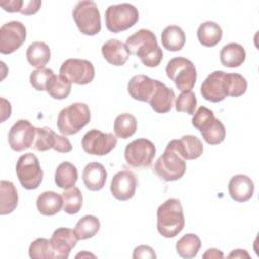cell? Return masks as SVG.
<instances>
[{
    "mask_svg": "<svg viewBox=\"0 0 259 259\" xmlns=\"http://www.w3.org/2000/svg\"><path fill=\"white\" fill-rule=\"evenodd\" d=\"M125 45L130 54L138 56L146 67H157L163 60V52L158 45L157 37L149 29L142 28L136 31L126 38Z\"/></svg>",
    "mask_w": 259,
    "mask_h": 259,
    "instance_id": "cell-1",
    "label": "cell"
},
{
    "mask_svg": "<svg viewBox=\"0 0 259 259\" xmlns=\"http://www.w3.org/2000/svg\"><path fill=\"white\" fill-rule=\"evenodd\" d=\"M185 220L179 199L169 198L157 209V229L165 238H174L184 228Z\"/></svg>",
    "mask_w": 259,
    "mask_h": 259,
    "instance_id": "cell-2",
    "label": "cell"
},
{
    "mask_svg": "<svg viewBox=\"0 0 259 259\" xmlns=\"http://www.w3.org/2000/svg\"><path fill=\"white\" fill-rule=\"evenodd\" d=\"M91 114L87 104L75 102L63 108L57 119V126L64 136L75 135L90 121Z\"/></svg>",
    "mask_w": 259,
    "mask_h": 259,
    "instance_id": "cell-3",
    "label": "cell"
},
{
    "mask_svg": "<svg viewBox=\"0 0 259 259\" xmlns=\"http://www.w3.org/2000/svg\"><path fill=\"white\" fill-rule=\"evenodd\" d=\"M192 125L199 130L203 140L209 145H218L225 140V125L214 117L212 110L205 106H200L194 112Z\"/></svg>",
    "mask_w": 259,
    "mask_h": 259,
    "instance_id": "cell-4",
    "label": "cell"
},
{
    "mask_svg": "<svg viewBox=\"0 0 259 259\" xmlns=\"http://www.w3.org/2000/svg\"><path fill=\"white\" fill-rule=\"evenodd\" d=\"M73 19L85 35H95L101 30V19L97 4L91 0L79 1L73 9Z\"/></svg>",
    "mask_w": 259,
    "mask_h": 259,
    "instance_id": "cell-5",
    "label": "cell"
},
{
    "mask_svg": "<svg viewBox=\"0 0 259 259\" xmlns=\"http://www.w3.org/2000/svg\"><path fill=\"white\" fill-rule=\"evenodd\" d=\"M166 74L181 91L191 90L197 78L195 66L190 60L183 57L171 59L166 66Z\"/></svg>",
    "mask_w": 259,
    "mask_h": 259,
    "instance_id": "cell-6",
    "label": "cell"
},
{
    "mask_svg": "<svg viewBox=\"0 0 259 259\" xmlns=\"http://www.w3.org/2000/svg\"><path fill=\"white\" fill-rule=\"evenodd\" d=\"M139 20L138 9L130 3L110 5L105 11V24L109 31L117 33L134 26Z\"/></svg>",
    "mask_w": 259,
    "mask_h": 259,
    "instance_id": "cell-7",
    "label": "cell"
},
{
    "mask_svg": "<svg viewBox=\"0 0 259 259\" xmlns=\"http://www.w3.org/2000/svg\"><path fill=\"white\" fill-rule=\"evenodd\" d=\"M155 173L164 181L180 179L186 171V162L169 145L154 165Z\"/></svg>",
    "mask_w": 259,
    "mask_h": 259,
    "instance_id": "cell-8",
    "label": "cell"
},
{
    "mask_svg": "<svg viewBox=\"0 0 259 259\" xmlns=\"http://www.w3.org/2000/svg\"><path fill=\"white\" fill-rule=\"evenodd\" d=\"M16 175L20 184L28 190L36 189L44 178V172L37 157L32 153L20 156L16 162Z\"/></svg>",
    "mask_w": 259,
    "mask_h": 259,
    "instance_id": "cell-9",
    "label": "cell"
},
{
    "mask_svg": "<svg viewBox=\"0 0 259 259\" xmlns=\"http://www.w3.org/2000/svg\"><path fill=\"white\" fill-rule=\"evenodd\" d=\"M155 155L156 147L154 143L145 138L134 140L126 145L124 150L125 161L127 165L134 168L149 167Z\"/></svg>",
    "mask_w": 259,
    "mask_h": 259,
    "instance_id": "cell-10",
    "label": "cell"
},
{
    "mask_svg": "<svg viewBox=\"0 0 259 259\" xmlns=\"http://www.w3.org/2000/svg\"><path fill=\"white\" fill-rule=\"evenodd\" d=\"M60 75L68 81L78 85H86L93 81L94 66L84 59H68L60 67Z\"/></svg>",
    "mask_w": 259,
    "mask_h": 259,
    "instance_id": "cell-11",
    "label": "cell"
},
{
    "mask_svg": "<svg viewBox=\"0 0 259 259\" xmlns=\"http://www.w3.org/2000/svg\"><path fill=\"white\" fill-rule=\"evenodd\" d=\"M81 144L87 154L104 156L115 148L117 138L111 133H102L99 130L92 128L84 135Z\"/></svg>",
    "mask_w": 259,
    "mask_h": 259,
    "instance_id": "cell-12",
    "label": "cell"
},
{
    "mask_svg": "<svg viewBox=\"0 0 259 259\" xmlns=\"http://www.w3.org/2000/svg\"><path fill=\"white\" fill-rule=\"evenodd\" d=\"M26 38V28L20 21H9L0 28V53L12 54L18 50Z\"/></svg>",
    "mask_w": 259,
    "mask_h": 259,
    "instance_id": "cell-13",
    "label": "cell"
},
{
    "mask_svg": "<svg viewBox=\"0 0 259 259\" xmlns=\"http://www.w3.org/2000/svg\"><path fill=\"white\" fill-rule=\"evenodd\" d=\"M35 135L36 127L26 119H19L9 130V146L13 151L22 152L33 145Z\"/></svg>",
    "mask_w": 259,
    "mask_h": 259,
    "instance_id": "cell-14",
    "label": "cell"
},
{
    "mask_svg": "<svg viewBox=\"0 0 259 259\" xmlns=\"http://www.w3.org/2000/svg\"><path fill=\"white\" fill-rule=\"evenodd\" d=\"M202 97L210 102H221L227 96L226 73L224 71H214L210 73L202 82L200 87Z\"/></svg>",
    "mask_w": 259,
    "mask_h": 259,
    "instance_id": "cell-15",
    "label": "cell"
},
{
    "mask_svg": "<svg viewBox=\"0 0 259 259\" xmlns=\"http://www.w3.org/2000/svg\"><path fill=\"white\" fill-rule=\"evenodd\" d=\"M137 185L136 175L130 170H121L112 177L110 191L117 200L126 201L135 195Z\"/></svg>",
    "mask_w": 259,
    "mask_h": 259,
    "instance_id": "cell-16",
    "label": "cell"
},
{
    "mask_svg": "<svg viewBox=\"0 0 259 259\" xmlns=\"http://www.w3.org/2000/svg\"><path fill=\"white\" fill-rule=\"evenodd\" d=\"M50 241L54 251V258L67 259L71 250L76 246L78 238L74 230L59 228L54 231Z\"/></svg>",
    "mask_w": 259,
    "mask_h": 259,
    "instance_id": "cell-17",
    "label": "cell"
},
{
    "mask_svg": "<svg viewBox=\"0 0 259 259\" xmlns=\"http://www.w3.org/2000/svg\"><path fill=\"white\" fill-rule=\"evenodd\" d=\"M181 158L184 160H194L201 156L203 145L199 138L192 135L182 136L178 140H172L168 143Z\"/></svg>",
    "mask_w": 259,
    "mask_h": 259,
    "instance_id": "cell-18",
    "label": "cell"
},
{
    "mask_svg": "<svg viewBox=\"0 0 259 259\" xmlns=\"http://www.w3.org/2000/svg\"><path fill=\"white\" fill-rule=\"evenodd\" d=\"M157 86V80H153L145 75L134 76L127 84V92L132 98L149 102Z\"/></svg>",
    "mask_w": 259,
    "mask_h": 259,
    "instance_id": "cell-19",
    "label": "cell"
},
{
    "mask_svg": "<svg viewBox=\"0 0 259 259\" xmlns=\"http://www.w3.org/2000/svg\"><path fill=\"white\" fill-rule=\"evenodd\" d=\"M228 189L233 200L237 202H245L253 196L254 182L247 175L237 174L231 178Z\"/></svg>",
    "mask_w": 259,
    "mask_h": 259,
    "instance_id": "cell-20",
    "label": "cell"
},
{
    "mask_svg": "<svg viewBox=\"0 0 259 259\" xmlns=\"http://www.w3.org/2000/svg\"><path fill=\"white\" fill-rule=\"evenodd\" d=\"M175 100V93L172 88L167 87L163 82L157 80V86L152 98L149 100L151 107L157 113H167L171 110Z\"/></svg>",
    "mask_w": 259,
    "mask_h": 259,
    "instance_id": "cell-21",
    "label": "cell"
},
{
    "mask_svg": "<svg viewBox=\"0 0 259 259\" xmlns=\"http://www.w3.org/2000/svg\"><path fill=\"white\" fill-rule=\"evenodd\" d=\"M101 53L104 59L113 66H122L130 57V51L125 44L111 38L102 45Z\"/></svg>",
    "mask_w": 259,
    "mask_h": 259,
    "instance_id": "cell-22",
    "label": "cell"
},
{
    "mask_svg": "<svg viewBox=\"0 0 259 259\" xmlns=\"http://www.w3.org/2000/svg\"><path fill=\"white\" fill-rule=\"evenodd\" d=\"M107 172L104 166L98 162H91L87 164L83 170L82 178L87 189L91 191H98L105 185Z\"/></svg>",
    "mask_w": 259,
    "mask_h": 259,
    "instance_id": "cell-23",
    "label": "cell"
},
{
    "mask_svg": "<svg viewBox=\"0 0 259 259\" xmlns=\"http://www.w3.org/2000/svg\"><path fill=\"white\" fill-rule=\"evenodd\" d=\"M246 59V52L243 46L236 42H230L224 46L220 52V60L223 66L228 68H237L241 66Z\"/></svg>",
    "mask_w": 259,
    "mask_h": 259,
    "instance_id": "cell-24",
    "label": "cell"
},
{
    "mask_svg": "<svg viewBox=\"0 0 259 259\" xmlns=\"http://www.w3.org/2000/svg\"><path fill=\"white\" fill-rule=\"evenodd\" d=\"M18 194L11 181L2 180L0 183V214L11 213L17 206Z\"/></svg>",
    "mask_w": 259,
    "mask_h": 259,
    "instance_id": "cell-25",
    "label": "cell"
},
{
    "mask_svg": "<svg viewBox=\"0 0 259 259\" xmlns=\"http://www.w3.org/2000/svg\"><path fill=\"white\" fill-rule=\"evenodd\" d=\"M36 207L44 215H54L63 207V197L55 191H45L38 195Z\"/></svg>",
    "mask_w": 259,
    "mask_h": 259,
    "instance_id": "cell-26",
    "label": "cell"
},
{
    "mask_svg": "<svg viewBox=\"0 0 259 259\" xmlns=\"http://www.w3.org/2000/svg\"><path fill=\"white\" fill-rule=\"evenodd\" d=\"M223 36V30L221 26L213 21H205L201 23L197 29V38L199 42L204 47L217 46Z\"/></svg>",
    "mask_w": 259,
    "mask_h": 259,
    "instance_id": "cell-27",
    "label": "cell"
},
{
    "mask_svg": "<svg viewBox=\"0 0 259 259\" xmlns=\"http://www.w3.org/2000/svg\"><path fill=\"white\" fill-rule=\"evenodd\" d=\"M27 62L37 69L44 68L51 59V50L44 41H34L26 50Z\"/></svg>",
    "mask_w": 259,
    "mask_h": 259,
    "instance_id": "cell-28",
    "label": "cell"
},
{
    "mask_svg": "<svg viewBox=\"0 0 259 259\" xmlns=\"http://www.w3.org/2000/svg\"><path fill=\"white\" fill-rule=\"evenodd\" d=\"M161 41L163 47L168 51H180L185 44L184 31L177 25H169L162 31Z\"/></svg>",
    "mask_w": 259,
    "mask_h": 259,
    "instance_id": "cell-29",
    "label": "cell"
},
{
    "mask_svg": "<svg viewBox=\"0 0 259 259\" xmlns=\"http://www.w3.org/2000/svg\"><path fill=\"white\" fill-rule=\"evenodd\" d=\"M78 180V171L75 165L70 162L61 163L55 172V182L58 187L69 189L75 186Z\"/></svg>",
    "mask_w": 259,
    "mask_h": 259,
    "instance_id": "cell-30",
    "label": "cell"
},
{
    "mask_svg": "<svg viewBox=\"0 0 259 259\" xmlns=\"http://www.w3.org/2000/svg\"><path fill=\"white\" fill-rule=\"evenodd\" d=\"M176 252L177 254L185 259L194 258L200 247H201V241L199 237L195 234H186L182 236L176 243Z\"/></svg>",
    "mask_w": 259,
    "mask_h": 259,
    "instance_id": "cell-31",
    "label": "cell"
},
{
    "mask_svg": "<svg viewBox=\"0 0 259 259\" xmlns=\"http://www.w3.org/2000/svg\"><path fill=\"white\" fill-rule=\"evenodd\" d=\"M100 229V222L95 215L87 214L81 218L75 226V234L78 240H86L95 236Z\"/></svg>",
    "mask_w": 259,
    "mask_h": 259,
    "instance_id": "cell-32",
    "label": "cell"
},
{
    "mask_svg": "<svg viewBox=\"0 0 259 259\" xmlns=\"http://www.w3.org/2000/svg\"><path fill=\"white\" fill-rule=\"evenodd\" d=\"M72 83L61 75H54L48 82L46 90L54 99H65L69 96Z\"/></svg>",
    "mask_w": 259,
    "mask_h": 259,
    "instance_id": "cell-33",
    "label": "cell"
},
{
    "mask_svg": "<svg viewBox=\"0 0 259 259\" xmlns=\"http://www.w3.org/2000/svg\"><path fill=\"white\" fill-rule=\"evenodd\" d=\"M113 130L117 138L127 139L137 131V119L133 114L121 113L116 116Z\"/></svg>",
    "mask_w": 259,
    "mask_h": 259,
    "instance_id": "cell-34",
    "label": "cell"
},
{
    "mask_svg": "<svg viewBox=\"0 0 259 259\" xmlns=\"http://www.w3.org/2000/svg\"><path fill=\"white\" fill-rule=\"evenodd\" d=\"M59 135L50 127H36L35 140L32 145L33 149L39 152H45L50 149H55Z\"/></svg>",
    "mask_w": 259,
    "mask_h": 259,
    "instance_id": "cell-35",
    "label": "cell"
},
{
    "mask_svg": "<svg viewBox=\"0 0 259 259\" xmlns=\"http://www.w3.org/2000/svg\"><path fill=\"white\" fill-rule=\"evenodd\" d=\"M63 209L68 214H75L82 207L83 196L81 190L77 186H73L62 193Z\"/></svg>",
    "mask_w": 259,
    "mask_h": 259,
    "instance_id": "cell-36",
    "label": "cell"
},
{
    "mask_svg": "<svg viewBox=\"0 0 259 259\" xmlns=\"http://www.w3.org/2000/svg\"><path fill=\"white\" fill-rule=\"evenodd\" d=\"M28 254L32 259L54 258V251L51 241L46 238H38L34 240L29 246Z\"/></svg>",
    "mask_w": 259,
    "mask_h": 259,
    "instance_id": "cell-37",
    "label": "cell"
},
{
    "mask_svg": "<svg viewBox=\"0 0 259 259\" xmlns=\"http://www.w3.org/2000/svg\"><path fill=\"white\" fill-rule=\"evenodd\" d=\"M226 84L228 96L232 97L243 95L248 86L246 79L237 73H226Z\"/></svg>",
    "mask_w": 259,
    "mask_h": 259,
    "instance_id": "cell-38",
    "label": "cell"
},
{
    "mask_svg": "<svg viewBox=\"0 0 259 259\" xmlns=\"http://www.w3.org/2000/svg\"><path fill=\"white\" fill-rule=\"evenodd\" d=\"M197 100L192 90L181 91L175 101V109L178 112H186L187 114L193 115L195 112Z\"/></svg>",
    "mask_w": 259,
    "mask_h": 259,
    "instance_id": "cell-39",
    "label": "cell"
},
{
    "mask_svg": "<svg viewBox=\"0 0 259 259\" xmlns=\"http://www.w3.org/2000/svg\"><path fill=\"white\" fill-rule=\"evenodd\" d=\"M55 74L52 69L45 68V67L39 68V69H36L31 72V74L29 76V82L34 89H36L38 91H42V90H46L49 80Z\"/></svg>",
    "mask_w": 259,
    "mask_h": 259,
    "instance_id": "cell-40",
    "label": "cell"
},
{
    "mask_svg": "<svg viewBox=\"0 0 259 259\" xmlns=\"http://www.w3.org/2000/svg\"><path fill=\"white\" fill-rule=\"evenodd\" d=\"M156 254L150 246L146 245H141L135 248L134 253H133V258L138 259V258H156Z\"/></svg>",
    "mask_w": 259,
    "mask_h": 259,
    "instance_id": "cell-41",
    "label": "cell"
},
{
    "mask_svg": "<svg viewBox=\"0 0 259 259\" xmlns=\"http://www.w3.org/2000/svg\"><path fill=\"white\" fill-rule=\"evenodd\" d=\"M202 257L203 258H215V259H221V258H223L224 257V254H223V252L222 251H220V250H218V249H214V248H211V249H208V250H206V252L202 255Z\"/></svg>",
    "mask_w": 259,
    "mask_h": 259,
    "instance_id": "cell-42",
    "label": "cell"
},
{
    "mask_svg": "<svg viewBox=\"0 0 259 259\" xmlns=\"http://www.w3.org/2000/svg\"><path fill=\"white\" fill-rule=\"evenodd\" d=\"M229 258H250V255L247 253L246 250H241V249H238V250H234L229 256Z\"/></svg>",
    "mask_w": 259,
    "mask_h": 259,
    "instance_id": "cell-43",
    "label": "cell"
}]
</instances>
